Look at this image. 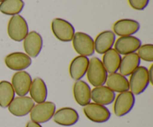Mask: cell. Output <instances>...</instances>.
<instances>
[{
  "mask_svg": "<svg viewBox=\"0 0 153 127\" xmlns=\"http://www.w3.org/2000/svg\"><path fill=\"white\" fill-rule=\"evenodd\" d=\"M52 119L55 123L60 126H72L78 123L79 115L75 109L63 107L55 111Z\"/></svg>",
  "mask_w": 153,
  "mask_h": 127,
  "instance_id": "cell-14",
  "label": "cell"
},
{
  "mask_svg": "<svg viewBox=\"0 0 153 127\" xmlns=\"http://www.w3.org/2000/svg\"><path fill=\"white\" fill-rule=\"evenodd\" d=\"M116 94L106 86H97L91 89V100L94 103L102 106H108L113 104Z\"/></svg>",
  "mask_w": 153,
  "mask_h": 127,
  "instance_id": "cell-19",
  "label": "cell"
},
{
  "mask_svg": "<svg viewBox=\"0 0 153 127\" xmlns=\"http://www.w3.org/2000/svg\"><path fill=\"white\" fill-rule=\"evenodd\" d=\"M140 23L131 19H122L117 20L113 25V32L120 37L133 36L140 30Z\"/></svg>",
  "mask_w": 153,
  "mask_h": 127,
  "instance_id": "cell-16",
  "label": "cell"
},
{
  "mask_svg": "<svg viewBox=\"0 0 153 127\" xmlns=\"http://www.w3.org/2000/svg\"><path fill=\"white\" fill-rule=\"evenodd\" d=\"M88 82L94 87L105 84L108 74L100 58L94 57L90 59L89 65L86 73Z\"/></svg>",
  "mask_w": 153,
  "mask_h": 127,
  "instance_id": "cell-1",
  "label": "cell"
},
{
  "mask_svg": "<svg viewBox=\"0 0 153 127\" xmlns=\"http://www.w3.org/2000/svg\"><path fill=\"white\" fill-rule=\"evenodd\" d=\"M15 92L11 83L7 80L0 81V107L7 108L15 98Z\"/></svg>",
  "mask_w": 153,
  "mask_h": 127,
  "instance_id": "cell-24",
  "label": "cell"
},
{
  "mask_svg": "<svg viewBox=\"0 0 153 127\" xmlns=\"http://www.w3.org/2000/svg\"><path fill=\"white\" fill-rule=\"evenodd\" d=\"M83 112L88 120L96 123H105L111 116L107 107L95 103H90L84 106Z\"/></svg>",
  "mask_w": 153,
  "mask_h": 127,
  "instance_id": "cell-8",
  "label": "cell"
},
{
  "mask_svg": "<svg viewBox=\"0 0 153 127\" xmlns=\"http://www.w3.org/2000/svg\"><path fill=\"white\" fill-rule=\"evenodd\" d=\"M88 57L83 56H77L72 59L69 66V73L73 80H80L86 75L89 65Z\"/></svg>",
  "mask_w": 153,
  "mask_h": 127,
  "instance_id": "cell-17",
  "label": "cell"
},
{
  "mask_svg": "<svg viewBox=\"0 0 153 127\" xmlns=\"http://www.w3.org/2000/svg\"><path fill=\"white\" fill-rule=\"evenodd\" d=\"M32 83L31 76L25 71H16L11 79V85L18 96H26Z\"/></svg>",
  "mask_w": 153,
  "mask_h": 127,
  "instance_id": "cell-12",
  "label": "cell"
},
{
  "mask_svg": "<svg viewBox=\"0 0 153 127\" xmlns=\"http://www.w3.org/2000/svg\"><path fill=\"white\" fill-rule=\"evenodd\" d=\"M122 57L115 50L111 48L103 54L102 62L108 74H113L119 71Z\"/></svg>",
  "mask_w": 153,
  "mask_h": 127,
  "instance_id": "cell-22",
  "label": "cell"
},
{
  "mask_svg": "<svg viewBox=\"0 0 153 127\" xmlns=\"http://www.w3.org/2000/svg\"><path fill=\"white\" fill-rule=\"evenodd\" d=\"M23 48L25 54L31 58H36L41 52L43 38L37 31H30L23 40Z\"/></svg>",
  "mask_w": 153,
  "mask_h": 127,
  "instance_id": "cell-11",
  "label": "cell"
},
{
  "mask_svg": "<svg viewBox=\"0 0 153 127\" xmlns=\"http://www.w3.org/2000/svg\"><path fill=\"white\" fill-rule=\"evenodd\" d=\"M142 45L141 40L134 36L120 37L115 41L114 49L120 55L136 53Z\"/></svg>",
  "mask_w": 153,
  "mask_h": 127,
  "instance_id": "cell-13",
  "label": "cell"
},
{
  "mask_svg": "<svg viewBox=\"0 0 153 127\" xmlns=\"http://www.w3.org/2000/svg\"><path fill=\"white\" fill-rule=\"evenodd\" d=\"M25 127H43V126H42L40 123H35V122L31 121H31H28V123H27Z\"/></svg>",
  "mask_w": 153,
  "mask_h": 127,
  "instance_id": "cell-29",
  "label": "cell"
},
{
  "mask_svg": "<svg viewBox=\"0 0 153 127\" xmlns=\"http://www.w3.org/2000/svg\"><path fill=\"white\" fill-rule=\"evenodd\" d=\"M51 28L54 36L64 43L71 42L76 33L73 25L61 18H55L51 23Z\"/></svg>",
  "mask_w": 153,
  "mask_h": 127,
  "instance_id": "cell-6",
  "label": "cell"
},
{
  "mask_svg": "<svg viewBox=\"0 0 153 127\" xmlns=\"http://www.w3.org/2000/svg\"><path fill=\"white\" fill-rule=\"evenodd\" d=\"M137 54L138 55L140 60L145 62H153V45L152 44H144L141 45L137 51Z\"/></svg>",
  "mask_w": 153,
  "mask_h": 127,
  "instance_id": "cell-26",
  "label": "cell"
},
{
  "mask_svg": "<svg viewBox=\"0 0 153 127\" xmlns=\"http://www.w3.org/2000/svg\"><path fill=\"white\" fill-rule=\"evenodd\" d=\"M148 75H149V83L153 84V64L150 65V68L148 69Z\"/></svg>",
  "mask_w": 153,
  "mask_h": 127,
  "instance_id": "cell-28",
  "label": "cell"
},
{
  "mask_svg": "<svg viewBox=\"0 0 153 127\" xmlns=\"http://www.w3.org/2000/svg\"><path fill=\"white\" fill-rule=\"evenodd\" d=\"M131 8L136 10H143L149 3V0H128Z\"/></svg>",
  "mask_w": 153,
  "mask_h": 127,
  "instance_id": "cell-27",
  "label": "cell"
},
{
  "mask_svg": "<svg viewBox=\"0 0 153 127\" xmlns=\"http://www.w3.org/2000/svg\"><path fill=\"white\" fill-rule=\"evenodd\" d=\"M116 41V35L112 31H104L98 34L94 40V49L99 54H104L113 48Z\"/></svg>",
  "mask_w": 153,
  "mask_h": 127,
  "instance_id": "cell-15",
  "label": "cell"
},
{
  "mask_svg": "<svg viewBox=\"0 0 153 127\" xmlns=\"http://www.w3.org/2000/svg\"><path fill=\"white\" fill-rule=\"evenodd\" d=\"M72 42L75 51L79 56L88 57L95 52L94 39L86 33L81 31L75 33Z\"/></svg>",
  "mask_w": 153,
  "mask_h": 127,
  "instance_id": "cell-5",
  "label": "cell"
},
{
  "mask_svg": "<svg viewBox=\"0 0 153 127\" xmlns=\"http://www.w3.org/2000/svg\"><path fill=\"white\" fill-rule=\"evenodd\" d=\"M135 96L130 91L119 93L114 101V113L117 117H123L134 108Z\"/></svg>",
  "mask_w": 153,
  "mask_h": 127,
  "instance_id": "cell-7",
  "label": "cell"
},
{
  "mask_svg": "<svg viewBox=\"0 0 153 127\" xmlns=\"http://www.w3.org/2000/svg\"><path fill=\"white\" fill-rule=\"evenodd\" d=\"M56 111V106L51 101H44L34 106L30 114L31 121L37 123H45L52 119Z\"/></svg>",
  "mask_w": 153,
  "mask_h": 127,
  "instance_id": "cell-4",
  "label": "cell"
},
{
  "mask_svg": "<svg viewBox=\"0 0 153 127\" xmlns=\"http://www.w3.org/2000/svg\"><path fill=\"white\" fill-rule=\"evenodd\" d=\"M7 31L9 37L15 42H22L29 32L26 20L19 14L10 18Z\"/></svg>",
  "mask_w": 153,
  "mask_h": 127,
  "instance_id": "cell-3",
  "label": "cell"
},
{
  "mask_svg": "<svg viewBox=\"0 0 153 127\" xmlns=\"http://www.w3.org/2000/svg\"><path fill=\"white\" fill-rule=\"evenodd\" d=\"M140 65V59L137 53L129 54L122 57L120 65V74L125 77H128L132 74L133 71L137 69Z\"/></svg>",
  "mask_w": 153,
  "mask_h": 127,
  "instance_id": "cell-23",
  "label": "cell"
},
{
  "mask_svg": "<svg viewBox=\"0 0 153 127\" xmlns=\"http://www.w3.org/2000/svg\"><path fill=\"white\" fill-rule=\"evenodd\" d=\"M34 105L35 104L30 97L18 96L14 98L7 109L15 117H25L31 112Z\"/></svg>",
  "mask_w": 153,
  "mask_h": 127,
  "instance_id": "cell-9",
  "label": "cell"
},
{
  "mask_svg": "<svg viewBox=\"0 0 153 127\" xmlns=\"http://www.w3.org/2000/svg\"><path fill=\"white\" fill-rule=\"evenodd\" d=\"M31 58L23 52H13L4 58L6 66L15 71H25L31 65Z\"/></svg>",
  "mask_w": 153,
  "mask_h": 127,
  "instance_id": "cell-10",
  "label": "cell"
},
{
  "mask_svg": "<svg viewBox=\"0 0 153 127\" xmlns=\"http://www.w3.org/2000/svg\"><path fill=\"white\" fill-rule=\"evenodd\" d=\"M28 93L30 94V98L34 103L40 104L46 101L48 92L44 80L40 77H35L32 80Z\"/></svg>",
  "mask_w": 153,
  "mask_h": 127,
  "instance_id": "cell-20",
  "label": "cell"
},
{
  "mask_svg": "<svg viewBox=\"0 0 153 127\" xmlns=\"http://www.w3.org/2000/svg\"><path fill=\"white\" fill-rule=\"evenodd\" d=\"M4 1V0H0V3H1V1Z\"/></svg>",
  "mask_w": 153,
  "mask_h": 127,
  "instance_id": "cell-30",
  "label": "cell"
},
{
  "mask_svg": "<svg viewBox=\"0 0 153 127\" xmlns=\"http://www.w3.org/2000/svg\"><path fill=\"white\" fill-rule=\"evenodd\" d=\"M149 83L148 68L140 65L130 75L128 80L130 92L134 95H141L147 89Z\"/></svg>",
  "mask_w": 153,
  "mask_h": 127,
  "instance_id": "cell-2",
  "label": "cell"
},
{
  "mask_svg": "<svg viewBox=\"0 0 153 127\" xmlns=\"http://www.w3.org/2000/svg\"><path fill=\"white\" fill-rule=\"evenodd\" d=\"M23 0H4L0 3V12L7 16H15L23 10Z\"/></svg>",
  "mask_w": 153,
  "mask_h": 127,
  "instance_id": "cell-25",
  "label": "cell"
},
{
  "mask_svg": "<svg viewBox=\"0 0 153 127\" xmlns=\"http://www.w3.org/2000/svg\"><path fill=\"white\" fill-rule=\"evenodd\" d=\"M73 97L76 102L81 106H85L91 101V89L84 80L75 82L73 88Z\"/></svg>",
  "mask_w": 153,
  "mask_h": 127,
  "instance_id": "cell-18",
  "label": "cell"
},
{
  "mask_svg": "<svg viewBox=\"0 0 153 127\" xmlns=\"http://www.w3.org/2000/svg\"><path fill=\"white\" fill-rule=\"evenodd\" d=\"M106 86L114 93H121V92L129 91V84L128 80L126 77L122 75L120 73H113L108 75L106 80Z\"/></svg>",
  "mask_w": 153,
  "mask_h": 127,
  "instance_id": "cell-21",
  "label": "cell"
}]
</instances>
